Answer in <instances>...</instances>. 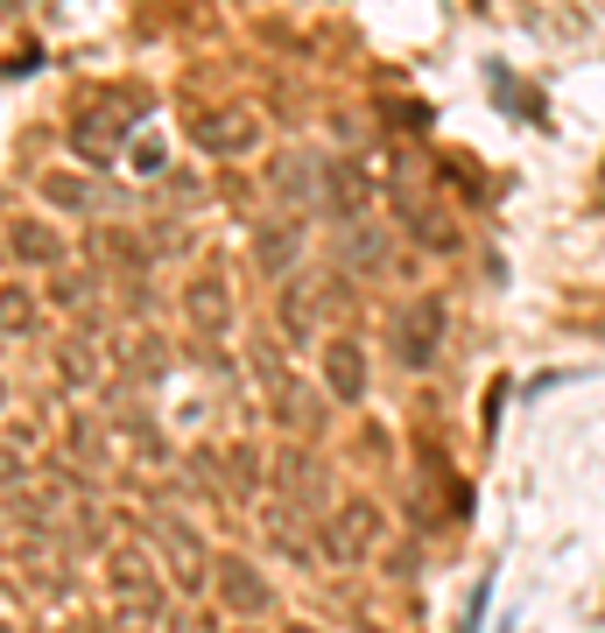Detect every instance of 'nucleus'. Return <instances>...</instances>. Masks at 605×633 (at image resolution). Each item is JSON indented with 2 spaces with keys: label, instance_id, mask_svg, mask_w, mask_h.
I'll list each match as a JSON object with an SVG mask.
<instances>
[{
  "label": "nucleus",
  "instance_id": "4",
  "mask_svg": "<svg viewBox=\"0 0 605 633\" xmlns=\"http://www.w3.org/2000/svg\"><path fill=\"white\" fill-rule=\"evenodd\" d=\"M22 303H28V296H22V289H8V296H0V316H8V324H28V310H22Z\"/></svg>",
  "mask_w": 605,
  "mask_h": 633
},
{
  "label": "nucleus",
  "instance_id": "2",
  "mask_svg": "<svg viewBox=\"0 0 605 633\" xmlns=\"http://www.w3.org/2000/svg\"><path fill=\"white\" fill-rule=\"evenodd\" d=\"M205 148H254V120H247V113L212 120V127H205Z\"/></svg>",
  "mask_w": 605,
  "mask_h": 633
},
{
  "label": "nucleus",
  "instance_id": "3",
  "mask_svg": "<svg viewBox=\"0 0 605 633\" xmlns=\"http://www.w3.org/2000/svg\"><path fill=\"white\" fill-rule=\"evenodd\" d=\"M331 388L359 394V353H352V345H331Z\"/></svg>",
  "mask_w": 605,
  "mask_h": 633
},
{
  "label": "nucleus",
  "instance_id": "1",
  "mask_svg": "<svg viewBox=\"0 0 605 633\" xmlns=\"http://www.w3.org/2000/svg\"><path fill=\"white\" fill-rule=\"evenodd\" d=\"M436 331H444V310H436V303H415L409 324H395L401 359H409V366H430V353H436Z\"/></svg>",
  "mask_w": 605,
  "mask_h": 633
}]
</instances>
